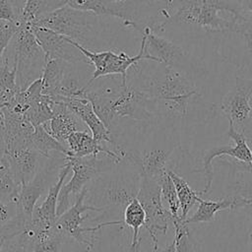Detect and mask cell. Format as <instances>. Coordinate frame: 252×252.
<instances>
[{"instance_id": "obj_1", "label": "cell", "mask_w": 252, "mask_h": 252, "mask_svg": "<svg viewBox=\"0 0 252 252\" xmlns=\"http://www.w3.org/2000/svg\"><path fill=\"white\" fill-rule=\"evenodd\" d=\"M163 67L161 77H150L140 71L133 80L154 100L157 116L186 117L191 99L198 95L192 81L181 71Z\"/></svg>"}, {"instance_id": "obj_2", "label": "cell", "mask_w": 252, "mask_h": 252, "mask_svg": "<svg viewBox=\"0 0 252 252\" xmlns=\"http://www.w3.org/2000/svg\"><path fill=\"white\" fill-rule=\"evenodd\" d=\"M243 17L239 4L228 0H179L172 15L160 26L184 24L210 32L232 33Z\"/></svg>"}, {"instance_id": "obj_3", "label": "cell", "mask_w": 252, "mask_h": 252, "mask_svg": "<svg viewBox=\"0 0 252 252\" xmlns=\"http://www.w3.org/2000/svg\"><path fill=\"white\" fill-rule=\"evenodd\" d=\"M29 24L52 30L92 51L102 47L106 42L101 16L67 5L43 14Z\"/></svg>"}, {"instance_id": "obj_4", "label": "cell", "mask_w": 252, "mask_h": 252, "mask_svg": "<svg viewBox=\"0 0 252 252\" xmlns=\"http://www.w3.org/2000/svg\"><path fill=\"white\" fill-rule=\"evenodd\" d=\"M5 51L17 68L18 91H25L32 83L41 78L45 55L28 23H22Z\"/></svg>"}, {"instance_id": "obj_5", "label": "cell", "mask_w": 252, "mask_h": 252, "mask_svg": "<svg viewBox=\"0 0 252 252\" xmlns=\"http://www.w3.org/2000/svg\"><path fill=\"white\" fill-rule=\"evenodd\" d=\"M98 156L84 158L66 157V160L70 163L73 175L69 182L63 184L60 189L56 209L57 218L70 207L71 196H77L87 187L88 183L96 179L103 172L110 170L118 163L115 159L106 155H103V158H99Z\"/></svg>"}, {"instance_id": "obj_6", "label": "cell", "mask_w": 252, "mask_h": 252, "mask_svg": "<svg viewBox=\"0 0 252 252\" xmlns=\"http://www.w3.org/2000/svg\"><path fill=\"white\" fill-rule=\"evenodd\" d=\"M72 43L84 54V56L88 59V61L94 66V70L92 74V77L89 81V85L93 83L94 80L107 77V76H116L119 75L121 77V85H127V71L132 68L137 63L143 60H150L154 62H158V60L150 55L146 48V40L142 35V41L139 53L134 56H129L124 51L115 52L113 49L103 50V51H92L89 50L82 45L71 39Z\"/></svg>"}, {"instance_id": "obj_7", "label": "cell", "mask_w": 252, "mask_h": 252, "mask_svg": "<svg viewBox=\"0 0 252 252\" xmlns=\"http://www.w3.org/2000/svg\"><path fill=\"white\" fill-rule=\"evenodd\" d=\"M136 198L146 214L144 226L152 239L153 252H159L158 235L166 233L173 219L169 210L162 203L158 181L141 176Z\"/></svg>"}, {"instance_id": "obj_8", "label": "cell", "mask_w": 252, "mask_h": 252, "mask_svg": "<svg viewBox=\"0 0 252 252\" xmlns=\"http://www.w3.org/2000/svg\"><path fill=\"white\" fill-rule=\"evenodd\" d=\"M87 194H88V187H85L76 196L75 203L57 218L54 227L58 231H60L64 236H69L74 238L79 243L86 245L88 250H91L94 246V242L88 237L89 236L88 234H93L98 229H100L101 227L106 225L121 224L122 220L106 221V222L99 223L94 227H83L82 223L87 219V216L83 217L84 213L88 211H92V212L104 211L101 208H96L88 203H85Z\"/></svg>"}, {"instance_id": "obj_9", "label": "cell", "mask_w": 252, "mask_h": 252, "mask_svg": "<svg viewBox=\"0 0 252 252\" xmlns=\"http://www.w3.org/2000/svg\"><path fill=\"white\" fill-rule=\"evenodd\" d=\"M65 162L66 156L64 155H53L46 158V160L42 162L35 176L28 184L21 186L16 202L17 214L19 216L28 221L31 220L38 199L42 196L47 187L49 188V185L54 183V181H52L54 174L59 172V169Z\"/></svg>"}, {"instance_id": "obj_10", "label": "cell", "mask_w": 252, "mask_h": 252, "mask_svg": "<svg viewBox=\"0 0 252 252\" xmlns=\"http://www.w3.org/2000/svg\"><path fill=\"white\" fill-rule=\"evenodd\" d=\"M252 79L235 76V86L221 99L220 108L233 128L245 134L251 122Z\"/></svg>"}, {"instance_id": "obj_11", "label": "cell", "mask_w": 252, "mask_h": 252, "mask_svg": "<svg viewBox=\"0 0 252 252\" xmlns=\"http://www.w3.org/2000/svg\"><path fill=\"white\" fill-rule=\"evenodd\" d=\"M146 40V48L150 55L154 56L158 63L165 67H171L181 72L188 73L193 69L191 58L184 49L169 39L158 35L150 27H145L141 32Z\"/></svg>"}, {"instance_id": "obj_12", "label": "cell", "mask_w": 252, "mask_h": 252, "mask_svg": "<svg viewBox=\"0 0 252 252\" xmlns=\"http://www.w3.org/2000/svg\"><path fill=\"white\" fill-rule=\"evenodd\" d=\"M228 137L234 142V146L226 145V146H217L206 151L203 158V171L205 177V186L204 189L200 192L202 194H206L210 191L214 179V167L213 160L216 158H220L222 156H228L229 158L252 164V152L248 145L247 139L243 133L236 131L231 124H229Z\"/></svg>"}, {"instance_id": "obj_13", "label": "cell", "mask_w": 252, "mask_h": 252, "mask_svg": "<svg viewBox=\"0 0 252 252\" xmlns=\"http://www.w3.org/2000/svg\"><path fill=\"white\" fill-rule=\"evenodd\" d=\"M29 26L44 52L45 61L60 59L72 64L89 62L69 37L43 27L32 24H29Z\"/></svg>"}, {"instance_id": "obj_14", "label": "cell", "mask_w": 252, "mask_h": 252, "mask_svg": "<svg viewBox=\"0 0 252 252\" xmlns=\"http://www.w3.org/2000/svg\"><path fill=\"white\" fill-rule=\"evenodd\" d=\"M70 171V163L66 160L64 165L59 169L56 180L48 188L45 199L39 206H36L34 208L32 219L27 224L24 232H26L27 234H34L37 232L48 230L54 226L57 220L56 209L58 195L61 187L64 184V180Z\"/></svg>"}, {"instance_id": "obj_15", "label": "cell", "mask_w": 252, "mask_h": 252, "mask_svg": "<svg viewBox=\"0 0 252 252\" xmlns=\"http://www.w3.org/2000/svg\"><path fill=\"white\" fill-rule=\"evenodd\" d=\"M66 5L101 17H116L123 20L125 27H136V7L133 0H67Z\"/></svg>"}, {"instance_id": "obj_16", "label": "cell", "mask_w": 252, "mask_h": 252, "mask_svg": "<svg viewBox=\"0 0 252 252\" xmlns=\"http://www.w3.org/2000/svg\"><path fill=\"white\" fill-rule=\"evenodd\" d=\"M4 109L6 120L5 133L2 138L3 154H8L26 147H32V136L34 127L24 114L13 112L5 107Z\"/></svg>"}, {"instance_id": "obj_17", "label": "cell", "mask_w": 252, "mask_h": 252, "mask_svg": "<svg viewBox=\"0 0 252 252\" xmlns=\"http://www.w3.org/2000/svg\"><path fill=\"white\" fill-rule=\"evenodd\" d=\"M54 101H62L66 106L90 129L93 138L99 144L109 143L114 149L118 147L112 139V133L103 125L94 113L91 102L85 97L62 98Z\"/></svg>"}, {"instance_id": "obj_18", "label": "cell", "mask_w": 252, "mask_h": 252, "mask_svg": "<svg viewBox=\"0 0 252 252\" xmlns=\"http://www.w3.org/2000/svg\"><path fill=\"white\" fill-rule=\"evenodd\" d=\"M9 161L11 170L20 184H28L36 174L42 164L43 157L32 147H26L15 150L8 154H3Z\"/></svg>"}, {"instance_id": "obj_19", "label": "cell", "mask_w": 252, "mask_h": 252, "mask_svg": "<svg viewBox=\"0 0 252 252\" xmlns=\"http://www.w3.org/2000/svg\"><path fill=\"white\" fill-rule=\"evenodd\" d=\"M53 116L44 124L48 133L58 142L66 146L67 138L76 131H84L85 124L62 101H54L52 105Z\"/></svg>"}, {"instance_id": "obj_20", "label": "cell", "mask_w": 252, "mask_h": 252, "mask_svg": "<svg viewBox=\"0 0 252 252\" xmlns=\"http://www.w3.org/2000/svg\"><path fill=\"white\" fill-rule=\"evenodd\" d=\"M198 208L194 215L184 220L186 224L198 222H211L214 220L217 213L224 210L243 209L248 200L241 195H227L220 200H204L198 199Z\"/></svg>"}, {"instance_id": "obj_21", "label": "cell", "mask_w": 252, "mask_h": 252, "mask_svg": "<svg viewBox=\"0 0 252 252\" xmlns=\"http://www.w3.org/2000/svg\"><path fill=\"white\" fill-rule=\"evenodd\" d=\"M66 147L68 149V157L84 158L89 156L106 155L118 163L123 159L114 150L109 149L104 144L97 143L87 130L76 131L72 133L66 141Z\"/></svg>"}, {"instance_id": "obj_22", "label": "cell", "mask_w": 252, "mask_h": 252, "mask_svg": "<svg viewBox=\"0 0 252 252\" xmlns=\"http://www.w3.org/2000/svg\"><path fill=\"white\" fill-rule=\"evenodd\" d=\"M173 150L153 149L146 152L143 156L137 157L134 154H128L127 158L140 166L141 176L158 180L168 170L166 164Z\"/></svg>"}, {"instance_id": "obj_23", "label": "cell", "mask_w": 252, "mask_h": 252, "mask_svg": "<svg viewBox=\"0 0 252 252\" xmlns=\"http://www.w3.org/2000/svg\"><path fill=\"white\" fill-rule=\"evenodd\" d=\"M19 237L27 252H59L65 236L53 226L34 234L22 232Z\"/></svg>"}, {"instance_id": "obj_24", "label": "cell", "mask_w": 252, "mask_h": 252, "mask_svg": "<svg viewBox=\"0 0 252 252\" xmlns=\"http://www.w3.org/2000/svg\"><path fill=\"white\" fill-rule=\"evenodd\" d=\"M95 199L98 198V200L94 201L92 206L95 207L96 204H99L97 207L105 210L106 208L110 206H125L136 197V194H133L132 192H129L126 187H123L121 185H118L116 183H110L107 185H104L101 188V191L98 193H94L92 196ZM96 207V208H97Z\"/></svg>"}, {"instance_id": "obj_25", "label": "cell", "mask_w": 252, "mask_h": 252, "mask_svg": "<svg viewBox=\"0 0 252 252\" xmlns=\"http://www.w3.org/2000/svg\"><path fill=\"white\" fill-rule=\"evenodd\" d=\"M146 214L137 200L133 198L125 207L124 210V222L133 230V235L128 252H140V229L145 225Z\"/></svg>"}, {"instance_id": "obj_26", "label": "cell", "mask_w": 252, "mask_h": 252, "mask_svg": "<svg viewBox=\"0 0 252 252\" xmlns=\"http://www.w3.org/2000/svg\"><path fill=\"white\" fill-rule=\"evenodd\" d=\"M168 175L170 176L177 193V199L179 202V209L181 210V214L179 215L180 220H185L187 219V215L191 208L198 202L200 192H197L193 189L189 183L178 173H176L172 169L167 170Z\"/></svg>"}, {"instance_id": "obj_27", "label": "cell", "mask_w": 252, "mask_h": 252, "mask_svg": "<svg viewBox=\"0 0 252 252\" xmlns=\"http://www.w3.org/2000/svg\"><path fill=\"white\" fill-rule=\"evenodd\" d=\"M32 147L45 158H49L54 154L64 155L66 157L69 155L67 147L52 137L44 125L34 127L32 136Z\"/></svg>"}, {"instance_id": "obj_28", "label": "cell", "mask_w": 252, "mask_h": 252, "mask_svg": "<svg viewBox=\"0 0 252 252\" xmlns=\"http://www.w3.org/2000/svg\"><path fill=\"white\" fill-rule=\"evenodd\" d=\"M52 105L53 100L51 97L41 94L32 99L24 115L33 127L44 125L49 122L53 116Z\"/></svg>"}, {"instance_id": "obj_29", "label": "cell", "mask_w": 252, "mask_h": 252, "mask_svg": "<svg viewBox=\"0 0 252 252\" xmlns=\"http://www.w3.org/2000/svg\"><path fill=\"white\" fill-rule=\"evenodd\" d=\"M68 64V62L60 59H50L45 61L40 78L43 94L52 96L64 76Z\"/></svg>"}, {"instance_id": "obj_30", "label": "cell", "mask_w": 252, "mask_h": 252, "mask_svg": "<svg viewBox=\"0 0 252 252\" xmlns=\"http://www.w3.org/2000/svg\"><path fill=\"white\" fill-rule=\"evenodd\" d=\"M21 186L17 182L8 159L5 156L0 158V201L17 202Z\"/></svg>"}, {"instance_id": "obj_31", "label": "cell", "mask_w": 252, "mask_h": 252, "mask_svg": "<svg viewBox=\"0 0 252 252\" xmlns=\"http://www.w3.org/2000/svg\"><path fill=\"white\" fill-rule=\"evenodd\" d=\"M158 184L160 187V193H161V198L166 202L167 209L169 210L172 219L177 220L179 219V202L177 199V193L175 186L168 175V172L166 171L165 174H163L159 179H158Z\"/></svg>"}, {"instance_id": "obj_32", "label": "cell", "mask_w": 252, "mask_h": 252, "mask_svg": "<svg viewBox=\"0 0 252 252\" xmlns=\"http://www.w3.org/2000/svg\"><path fill=\"white\" fill-rule=\"evenodd\" d=\"M172 224L174 226V241L176 252H192L193 242L190 235L188 224L179 219L173 220Z\"/></svg>"}, {"instance_id": "obj_33", "label": "cell", "mask_w": 252, "mask_h": 252, "mask_svg": "<svg viewBox=\"0 0 252 252\" xmlns=\"http://www.w3.org/2000/svg\"><path fill=\"white\" fill-rule=\"evenodd\" d=\"M232 33H236L240 36L243 42L244 51L250 64L252 65V20H249L244 16L241 17L237 21Z\"/></svg>"}, {"instance_id": "obj_34", "label": "cell", "mask_w": 252, "mask_h": 252, "mask_svg": "<svg viewBox=\"0 0 252 252\" xmlns=\"http://www.w3.org/2000/svg\"><path fill=\"white\" fill-rule=\"evenodd\" d=\"M24 229V223L17 218L12 219L4 225H0V250L8 240L20 235Z\"/></svg>"}, {"instance_id": "obj_35", "label": "cell", "mask_w": 252, "mask_h": 252, "mask_svg": "<svg viewBox=\"0 0 252 252\" xmlns=\"http://www.w3.org/2000/svg\"><path fill=\"white\" fill-rule=\"evenodd\" d=\"M22 23H10L0 20V61L10 41L20 29Z\"/></svg>"}, {"instance_id": "obj_36", "label": "cell", "mask_w": 252, "mask_h": 252, "mask_svg": "<svg viewBox=\"0 0 252 252\" xmlns=\"http://www.w3.org/2000/svg\"><path fill=\"white\" fill-rule=\"evenodd\" d=\"M236 192H237L236 194L241 195L242 197L248 200L247 205L243 209L247 212L249 218L252 220V180L251 182H248V183L243 180L239 181L237 183Z\"/></svg>"}, {"instance_id": "obj_37", "label": "cell", "mask_w": 252, "mask_h": 252, "mask_svg": "<svg viewBox=\"0 0 252 252\" xmlns=\"http://www.w3.org/2000/svg\"><path fill=\"white\" fill-rule=\"evenodd\" d=\"M17 204L0 201V225H4L17 216Z\"/></svg>"}, {"instance_id": "obj_38", "label": "cell", "mask_w": 252, "mask_h": 252, "mask_svg": "<svg viewBox=\"0 0 252 252\" xmlns=\"http://www.w3.org/2000/svg\"><path fill=\"white\" fill-rule=\"evenodd\" d=\"M0 252H27V250H26L24 244L18 238V236H16V237L8 240L4 244V246L2 247Z\"/></svg>"}, {"instance_id": "obj_39", "label": "cell", "mask_w": 252, "mask_h": 252, "mask_svg": "<svg viewBox=\"0 0 252 252\" xmlns=\"http://www.w3.org/2000/svg\"><path fill=\"white\" fill-rule=\"evenodd\" d=\"M238 4L242 15L245 18L252 20V0H240Z\"/></svg>"}, {"instance_id": "obj_40", "label": "cell", "mask_w": 252, "mask_h": 252, "mask_svg": "<svg viewBox=\"0 0 252 252\" xmlns=\"http://www.w3.org/2000/svg\"><path fill=\"white\" fill-rule=\"evenodd\" d=\"M5 109H4V104L0 102V140L2 141L3 135L5 133Z\"/></svg>"}, {"instance_id": "obj_41", "label": "cell", "mask_w": 252, "mask_h": 252, "mask_svg": "<svg viewBox=\"0 0 252 252\" xmlns=\"http://www.w3.org/2000/svg\"><path fill=\"white\" fill-rule=\"evenodd\" d=\"M160 252H176L174 239H172L168 244H166V246Z\"/></svg>"}, {"instance_id": "obj_42", "label": "cell", "mask_w": 252, "mask_h": 252, "mask_svg": "<svg viewBox=\"0 0 252 252\" xmlns=\"http://www.w3.org/2000/svg\"><path fill=\"white\" fill-rule=\"evenodd\" d=\"M248 252H252V230L248 236Z\"/></svg>"}, {"instance_id": "obj_43", "label": "cell", "mask_w": 252, "mask_h": 252, "mask_svg": "<svg viewBox=\"0 0 252 252\" xmlns=\"http://www.w3.org/2000/svg\"><path fill=\"white\" fill-rule=\"evenodd\" d=\"M248 145H249V147H250V149H251V152H252V140H251V141H248Z\"/></svg>"}]
</instances>
